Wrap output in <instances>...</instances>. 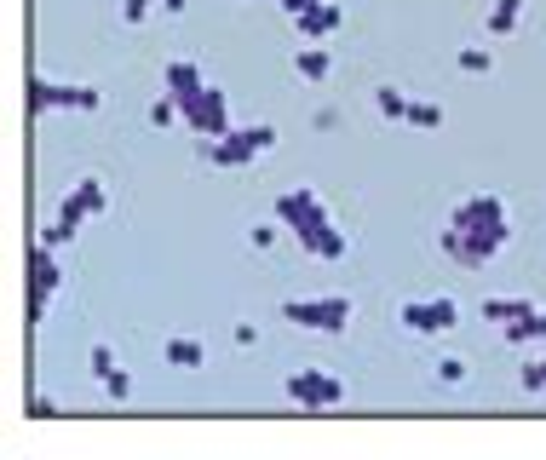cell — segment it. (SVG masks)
Returning <instances> with one entry per match:
<instances>
[{
    "label": "cell",
    "instance_id": "6da1fadb",
    "mask_svg": "<svg viewBox=\"0 0 546 460\" xmlns=\"http://www.w3.org/2000/svg\"><path fill=\"white\" fill-rule=\"evenodd\" d=\"M506 242H512V213H506V202L495 196V190H478V196L455 202V213H449L443 230H437L443 259H455V265H466V271H483Z\"/></svg>",
    "mask_w": 546,
    "mask_h": 460
},
{
    "label": "cell",
    "instance_id": "7a4b0ae2",
    "mask_svg": "<svg viewBox=\"0 0 546 460\" xmlns=\"http://www.w3.org/2000/svg\"><path fill=\"white\" fill-rule=\"evenodd\" d=\"M276 225L288 230L311 259H328V265H334V259L351 253V230L334 225L328 202H322L311 184H294V190H282V196H276Z\"/></svg>",
    "mask_w": 546,
    "mask_h": 460
},
{
    "label": "cell",
    "instance_id": "3957f363",
    "mask_svg": "<svg viewBox=\"0 0 546 460\" xmlns=\"http://www.w3.org/2000/svg\"><path fill=\"white\" fill-rule=\"evenodd\" d=\"M271 144H276L271 121H248V127H230L225 138H202V161H213V167H248V161H259Z\"/></svg>",
    "mask_w": 546,
    "mask_h": 460
},
{
    "label": "cell",
    "instance_id": "277c9868",
    "mask_svg": "<svg viewBox=\"0 0 546 460\" xmlns=\"http://www.w3.org/2000/svg\"><path fill=\"white\" fill-rule=\"evenodd\" d=\"M357 317V305L345 294H311V299H282V322L311 328V334H345Z\"/></svg>",
    "mask_w": 546,
    "mask_h": 460
},
{
    "label": "cell",
    "instance_id": "5b68a950",
    "mask_svg": "<svg viewBox=\"0 0 546 460\" xmlns=\"http://www.w3.org/2000/svg\"><path fill=\"white\" fill-rule=\"evenodd\" d=\"M52 110H104V92L98 87H75V81H46V75H29V115H52Z\"/></svg>",
    "mask_w": 546,
    "mask_h": 460
},
{
    "label": "cell",
    "instance_id": "8992f818",
    "mask_svg": "<svg viewBox=\"0 0 546 460\" xmlns=\"http://www.w3.org/2000/svg\"><path fill=\"white\" fill-rule=\"evenodd\" d=\"M179 115H184V127L196 138H225L236 121H230V92H219L213 81H207L202 92H190V98H179Z\"/></svg>",
    "mask_w": 546,
    "mask_h": 460
},
{
    "label": "cell",
    "instance_id": "52a82bcc",
    "mask_svg": "<svg viewBox=\"0 0 546 460\" xmlns=\"http://www.w3.org/2000/svg\"><path fill=\"white\" fill-rule=\"evenodd\" d=\"M58 288H64L58 248H52V242H35V248H29V328H41L46 322V305H52Z\"/></svg>",
    "mask_w": 546,
    "mask_h": 460
},
{
    "label": "cell",
    "instance_id": "ba28073f",
    "mask_svg": "<svg viewBox=\"0 0 546 460\" xmlns=\"http://www.w3.org/2000/svg\"><path fill=\"white\" fill-rule=\"evenodd\" d=\"M288 397L305 414H328L345 403V380L340 374H322V368H299V374H288Z\"/></svg>",
    "mask_w": 546,
    "mask_h": 460
},
{
    "label": "cell",
    "instance_id": "9c48e42d",
    "mask_svg": "<svg viewBox=\"0 0 546 460\" xmlns=\"http://www.w3.org/2000/svg\"><path fill=\"white\" fill-rule=\"evenodd\" d=\"M397 322L409 328V334H449L460 322V305L449 294H437V299H403L397 305Z\"/></svg>",
    "mask_w": 546,
    "mask_h": 460
},
{
    "label": "cell",
    "instance_id": "30bf717a",
    "mask_svg": "<svg viewBox=\"0 0 546 460\" xmlns=\"http://www.w3.org/2000/svg\"><path fill=\"white\" fill-rule=\"evenodd\" d=\"M340 23H345L340 6H334V0H317V6H305V12L294 18V29H299V41H328Z\"/></svg>",
    "mask_w": 546,
    "mask_h": 460
},
{
    "label": "cell",
    "instance_id": "8fae6325",
    "mask_svg": "<svg viewBox=\"0 0 546 460\" xmlns=\"http://www.w3.org/2000/svg\"><path fill=\"white\" fill-rule=\"evenodd\" d=\"M207 75L190 58H167V69H161V92H173V98H190V92H202Z\"/></svg>",
    "mask_w": 546,
    "mask_h": 460
},
{
    "label": "cell",
    "instance_id": "7c38bea8",
    "mask_svg": "<svg viewBox=\"0 0 546 460\" xmlns=\"http://www.w3.org/2000/svg\"><path fill=\"white\" fill-rule=\"evenodd\" d=\"M294 69H299V81H328V75H334V52L317 46V41H305L294 52Z\"/></svg>",
    "mask_w": 546,
    "mask_h": 460
},
{
    "label": "cell",
    "instance_id": "4fadbf2b",
    "mask_svg": "<svg viewBox=\"0 0 546 460\" xmlns=\"http://www.w3.org/2000/svg\"><path fill=\"white\" fill-rule=\"evenodd\" d=\"M161 357H167V368H202V363H207V345L190 340V334H167Z\"/></svg>",
    "mask_w": 546,
    "mask_h": 460
},
{
    "label": "cell",
    "instance_id": "5bb4252c",
    "mask_svg": "<svg viewBox=\"0 0 546 460\" xmlns=\"http://www.w3.org/2000/svg\"><path fill=\"white\" fill-rule=\"evenodd\" d=\"M524 311H535V299H524V294H489L483 299V322H518Z\"/></svg>",
    "mask_w": 546,
    "mask_h": 460
},
{
    "label": "cell",
    "instance_id": "9a60e30c",
    "mask_svg": "<svg viewBox=\"0 0 546 460\" xmlns=\"http://www.w3.org/2000/svg\"><path fill=\"white\" fill-rule=\"evenodd\" d=\"M501 334L512 345H546V311H524L518 322H506Z\"/></svg>",
    "mask_w": 546,
    "mask_h": 460
},
{
    "label": "cell",
    "instance_id": "2e32d148",
    "mask_svg": "<svg viewBox=\"0 0 546 460\" xmlns=\"http://www.w3.org/2000/svg\"><path fill=\"white\" fill-rule=\"evenodd\" d=\"M518 23H524V0H495L489 6V41H506Z\"/></svg>",
    "mask_w": 546,
    "mask_h": 460
},
{
    "label": "cell",
    "instance_id": "e0dca14e",
    "mask_svg": "<svg viewBox=\"0 0 546 460\" xmlns=\"http://www.w3.org/2000/svg\"><path fill=\"white\" fill-rule=\"evenodd\" d=\"M409 92H397V87H374V110L386 115V121H409Z\"/></svg>",
    "mask_w": 546,
    "mask_h": 460
},
{
    "label": "cell",
    "instance_id": "ac0fdd59",
    "mask_svg": "<svg viewBox=\"0 0 546 460\" xmlns=\"http://www.w3.org/2000/svg\"><path fill=\"white\" fill-rule=\"evenodd\" d=\"M409 127H414V133H437V127H443V104L414 98V104H409Z\"/></svg>",
    "mask_w": 546,
    "mask_h": 460
},
{
    "label": "cell",
    "instance_id": "d6986e66",
    "mask_svg": "<svg viewBox=\"0 0 546 460\" xmlns=\"http://www.w3.org/2000/svg\"><path fill=\"white\" fill-rule=\"evenodd\" d=\"M75 196H81V207H87L92 219L110 207V190H104V179H75Z\"/></svg>",
    "mask_w": 546,
    "mask_h": 460
},
{
    "label": "cell",
    "instance_id": "ffe728a7",
    "mask_svg": "<svg viewBox=\"0 0 546 460\" xmlns=\"http://www.w3.org/2000/svg\"><path fill=\"white\" fill-rule=\"evenodd\" d=\"M466 75H489L495 69V46H460V58H455Z\"/></svg>",
    "mask_w": 546,
    "mask_h": 460
},
{
    "label": "cell",
    "instance_id": "44dd1931",
    "mask_svg": "<svg viewBox=\"0 0 546 460\" xmlns=\"http://www.w3.org/2000/svg\"><path fill=\"white\" fill-rule=\"evenodd\" d=\"M173 121H184V115H179V98H173V92H161L156 104H150V127H161V133H167Z\"/></svg>",
    "mask_w": 546,
    "mask_h": 460
},
{
    "label": "cell",
    "instance_id": "7402d4cb",
    "mask_svg": "<svg viewBox=\"0 0 546 460\" xmlns=\"http://www.w3.org/2000/svg\"><path fill=\"white\" fill-rule=\"evenodd\" d=\"M104 391H110L115 403H127V397H133V374H127V368H110V374H104Z\"/></svg>",
    "mask_w": 546,
    "mask_h": 460
},
{
    "label": "cell",
    "instance_id": "603a6c76",
    "mask_svg": "<svg viewBox=\"0 0 546 460\" xmlns=\"http://www.w3.org/2000/svg\"><path fill=\"white\" fill-rule=\"evenodd\" d=\"M518 386H524L529 397H546V363H541V357H535V363H529L524 374H518Z\"/></svg>",
    "mask_w": 546,
    "mask_h": 460
},
{
    "label": "cell",
    "instance_id": "cb8c5ba5",
    "mask_svg": "<svg viewBox=\"0 0 546 460\" xmlns=\"http://www.w3.org/2000/svg\"><path fill=\"white\" fill-rule=\"evenodd\" d=\"M466 374H472V363H466V357H443V363H437V380H443V386H460Z\"/></svg>",
    "mask_w": 546,
    "mask_h": 460
},
{
    "label": "cell",
    "instance_id": "d4e9b609",
    "mask_svg": "<svg viewBox=\"0 0 546 460\" xmlns=\"http://www.w3.org/2000/svg\"><path fill=\"white\" fill-rule=\"evenodd\" d=\"M87 363H92V374H98V380H104L110 368H121V363H115V351H110V345H92V351H87Z\"/></svg>",
    "mask_w": 546,
    "mask_h": 460
},
{
    "label": "cell",
    "instance_id": "484cf974",
    "mask_svg": "<svg viewBox=\"0 0 546 460\" xmlns=\"http://www.w3.org/2000/svg\"><path fill=\"white\" fill-rule=\"evenodd\" d=\"M271 242H276V225H248V248H259V253H265Z\"/></svg>",
    "mask_w": 546,
    "mask_h": 460
},
{
    "label": "cell",
    "instance_id": "4316f807",
    "mask_svg": "<svg viewBox=\"0 0 546 460\" xmlns=\"http://www.w3.org/2000/svg\"><path fill=\"white\" fill-rule=\"evenodd\" d=\"M150 18V0H121V23H144Z\"/></svg>",
    "mask_w": 546,
    "mask_h": 460
},
{
    "label": "cell",
    "instance_id": "83f0119b",
    "mask_svg": "<svg viewBox=\"0 0 546 460\" xmlns=\"http://www.w3.org/2000/svg\"><path fill=\"white\" fill-rule=\"evenodd\" d=\"M29 414H35V420H52V414H58V403H52V397H41V391H35V397H29Z\"/></svg>",
    "mask_w": 546,
    "mask_h": 460
},
{
    "label": "cell",
    "instance_id": "f1b7e54d",
    "mask_svg": "<svg viewBox=\"0 0 546 460\" xmlns=\"http://www.w3.org/2000/svg\"><path fill=\"white\" fill-rule=\"evenodd\" d=\"M276 6H282L288 18H299V12H305V6H317V0H276Z\"/></svg>",
    "mask_w": 546,
    "mask_h": 460
},
{
    "label": "cell",
    "instance_id": "f546056e",
    "mask_svg": "<svg viewBox=\"0 0 546 460\" xmlns=\"http://www.w3.org/2000/svg\"><path fill=\"white\" fill-rule=\"evenodd\" d=\"M161 6H167V12H184V6H190V0H161Z\"/></svg>",
    "mask_w": 546,
    "mask_h": 460
},
{
    "label": "cell",
    "instance_id": "4dcf8cb0",
    "mask_svg": "<svg viewBox=\"0 0 546 460\" xmlns=\"http://www.w3.org/2000/svg\"><path fill=\"white\" fill-rule=\"evenodd\" d=\"M541 363H546V345H541Z\"/></svg>",
    "mask_w": 546,
    "mask_h": 460
}]
</instances>
